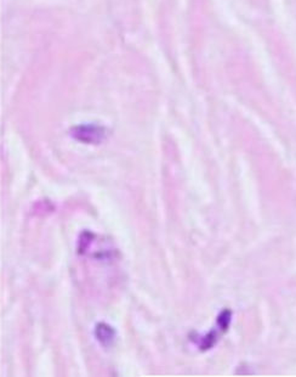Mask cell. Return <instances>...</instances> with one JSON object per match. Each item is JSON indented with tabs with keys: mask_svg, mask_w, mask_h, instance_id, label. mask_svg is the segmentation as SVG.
Returning <instances> with one entry per match:
<instances>
[{
	"mask_svg": "<svg viewBox=\"0 0 296 377\" xmlns=\"http://www.w3.org/2000/svg\"><path fill=\"white\" fill-rule=\"evenodd\" d=\"M229 323H231V311H224L219 315L217 321H216V329L211 330L209 334L203 336L198 341V346L202 351H208L213 348L219 339V332H224L229 329Z\"/></svg>",
	"mask_w": 296,
	"mask_h": 377,
	"instance_id": "6da1fadb",
	"label": "cell"
},
{
	"mask_svg": "<svg viewBox=\"0 0 296 377\" xmlns=\"http://www.w3.org/2000/svg\"><path fill=\"white\" fill-rule=\"evenodd\" d=\"M76 135V139H79L84 143H95V141H101V139L104 137V130L100 127H94V125H83L76 128V133H73Z\"/></svg>",
	"mask_w": 296,
	"mask_h": 377,
	"instance_id": "7a4b0ae2",
	"label": "cell"
},
{
	"mask_svg": "<svg viewBox=\"0 0 296 377\" xmlns=\"http://www.w3.org/2000/svg\"><path fill=\"white\" fill-rule=\"evenodd\" d=\"M96 339L105 347H110V344L115 342V331L110 325L105 323H100L96 325L95 328Z\"/></svg>",
	"mask_w": 296,
	"mask_h": 377,
	"instance_id": "3957f363",
	"label": "cell"
}]
</instances>
